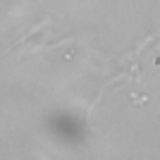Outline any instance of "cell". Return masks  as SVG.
I'll return each instance as SVG.
<instances>
[]
</instances>
